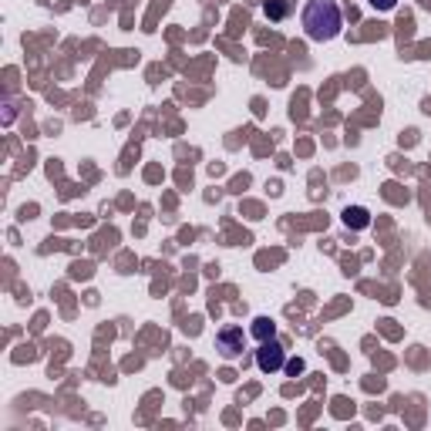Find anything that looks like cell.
Listing matches in <instances>:
<instances>
[{"instance_id": "obj_1", "label": "cell", "mask_w": 431, "mask_h": 431, "mask_svg": "<svg viewBox=\"0 0 431 431\" xmlns=\"http://www.w3.org/2000/svg\"><path fill=\"white\" fill-rule=\"evenodd\" d=\"M344 20H340V7L337 0H310L303 7V31L310 40H333L340 34Z\"/></svg>"}, {"instance_id": "obj_5", "label": "cell", "mask_w": 431, "mask_h": 431, "mask_svg": "<svg viewBox=\"0 0 431 431\" xmlns=\"http://www.w3.org/2000/svg\"><path fill=\"white\" fill-rule=\"evenodd\" d=\"M250 333H253L256 344H263V340H273L276 337V324L270 317H256L253 324H250Z\"/></svg>"}, {"instance_id": "obj_7", "label": "cell", "mask_w": 431, "mask_h": 431, "mask_svg": "<svg viewBox=\"0 0 431 431\" xmlns=\"http://www.w3.org/2000/svg\"><path fill=\"white\" fill-rule=\"evenodd\" d=\"M374 10H381V14H388V10H394L398 7V0H368Z\"/></svg>"}, {"instance_id": "obj_8", "label": "cell", "mask_w": 431, "mask_h": 431, "mask_svg": "<svg viewBox=\"0 0 431 431\" xmlns=\"http://www.w3.org/2000/svg\"><path fill=\"white\" fill-rule=\"evenodd\" d=\"M287 371H290V374H300V371H303V361H300V357H296V361H290V364H287Z\"/></svg>"}, {"instance_id": "obj_2", "label": "cell", "mask_w": 431, "mask_h": 431, "mask_svg": "<svg viewBox=\"0 0 431 431\" xmlns=\"http://www.w3.org/2000/svg\"><path fill=\"white\" fill-rule=\"evenodd\" d=\"M256 368L263 374H276L287 368V351H283V344H280L276 337L259 344V351H256Z\"/></svg>"}, {"instance_id": "obj_3", "label": "cell", "mask_w": 431, "mask_h": 431, "mask_svg": "<svg viewBox=\"0 0 431 431\" xmlns=\"http://www.w3.org/2000/svg\"><path fill=\"white\" fill-rule=\"evenodd\" d=\"M243 344H246V337H243V327H233V324H226V327H219L216 331V351L222 354L226 361H233L243 354Z\"/></svg>"}, {"instance_id": "obj_6", "label": "cell", "mask_w": 431, "mask_h": 431, "mask_svg": "<svg viewBox=\"0 0 431 431\" xmlns=\"http://www.w3.org/2000/svg\"><path fill=\"white\" fill-rule=\"evenodd\" d=\"M263 10H266V17H270V20H276V24H280V20H287V14L294 10V3H290V0H266V7H263Z\"/></svg>"}, {"instance_id": "obj_4", "label": "cell", "mask_w": 431, "mask_h": 431, "mask_svg": "<svg viewBox=\"0 0 431 431\" xmlns=\"http://www.w3.org/2000/svg\"><path fill=\"white\" fill-rule=\"evenodd\" d=\"M344 226L347 229H368L371 226V213L364 206H347L344 209Z\"/></svg>"}]
</instances>
